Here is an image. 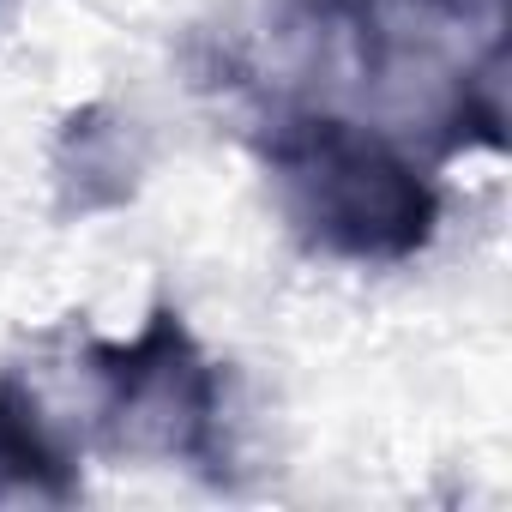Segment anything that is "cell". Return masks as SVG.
I'll return each mask as SVG.
<instances>
[{
	"mask_svg": "<svg viewBox=\"0 0 512 512\" xmlns=\"http://www.w3.org/2000/svg\"><path fill=\"white\" fill-rule=\"evenodd\" d=\"M91 440L121 464L223 458V368L205 356L181 308L157 302L127 338H85Z\"/></svg>",
	"mask_w": 512,
	"mask_h": 512,
	"instance_id": "cell-2",
	"label": "cell"
},
{
	"mask_svg": "<svg viewBox=\"0 0 512 512\" xmlns=\"http://www.w3.org/2000/svg\"><path fill=\"white\" fill-rule=\"evenodd\" d=\"M0 7H7V0H0Z\"/></svg>",
	"mask_w": 512,
	"mask_h": 512,
	"instance_id": "cell-5",
	"label": "cell"
},
{
	"mask_svg": "<svg viewBox=\"0 0 512 512\" xmlns=\"http://www.w3.org/2000/svg\"><path fill=\"white\" fill-rule=\"evenodd\" d=\"M79 488V458L43 398L19 374H0V506H73Z\"/></svg>",
	"mask_w": 512,
	"mask_h": 512,
	"instance_id": "cell-4",
	"label": "cell"
},
{
	"mask_svg": "<svg viewBox=\"0 0 512 512\" xmlns=\"http://www.w3.org/2000/svg\"><path fill=\"white\" fill-rule=\"evenodd\" d=\"M284 223L308 253L344 266H404L440 229L428 169L368 121L338 109H290L260 139Z\"/></svg>",
	"mask_w": 512,
	"mask_h": 512,
	"instance_id": "cell-1",
	"label": "cell"
},
{
	"mask_svg": "<svg viewBox=\"0 0 512 512\" xmlns=\"http://www.w3.org/2000/svg\"><path fill=\"white\" fill-rule=\"evenodd\" d=\"M151 175V139L145 127L115 109V103H79L61 115L49 139V187H55V217L85 223L127 211Z\"/></svg>",
	"mask_w": 512,
	"mask_h": 512,
	"instance_id": "cell-3",
	"label": "cell"
}]
</instances>
